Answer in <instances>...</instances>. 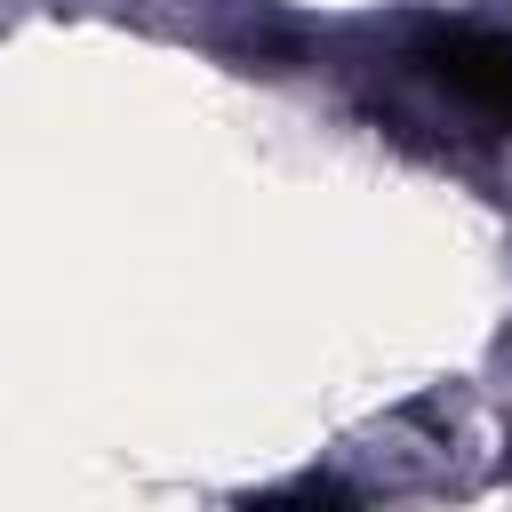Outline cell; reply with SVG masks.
Instances as JSON below:
<instances>
[{"label":"cell","mask_w":512,"mask_h":512,"mask_svg":"<svg viewBox=\"0 0 512 512\" xmlns=\"http://www.w3.org/2000/svg\"><path fill=\"white\" fill-rule=\"evenodd\" d=\"M416 72L448 88L464 112L512 128V32L496 24H424L416 32Z\"/></svg>","instance_id":"1"},{"label":"cell","mask_w":512,"mask_h":512,"mask_svg":"<svg viewBox=\"0 0 512 512\" xmlns=\"http://www.w3.org/2000/svg\"><path fill=\"white\" fill-rule=\"evenodd\" d=\"M240 512H352V496H344V488H328V480H288V488L248 496Z\"/></svg>","instance_id":"2"}]
</instances>
